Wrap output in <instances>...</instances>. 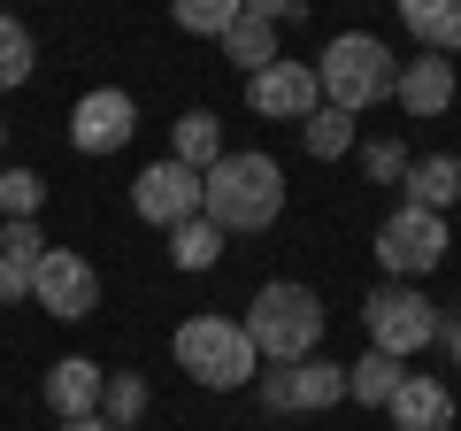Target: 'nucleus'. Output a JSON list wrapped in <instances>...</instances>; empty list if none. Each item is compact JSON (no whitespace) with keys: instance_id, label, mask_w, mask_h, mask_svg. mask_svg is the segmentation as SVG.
Segmentation results:
<instances>
[{"instance_id":"nucleus-6","label":"nucleus","mask_w":461,"mask_h":431,"mask_svg":"<svg viewBox=\"0 0 461 431\" xmlns=\"http://www.w3.org/2000/svg\"><path fill=\"white\" fill-rule=\"evenodd\" d=\"M446 216H430V208H393L384 216V232H377V262H384V278H400V285H415L423 270H438L446 262Z\"/></svg>"},{"instance_id":"nucleus-22","label":"nucleus","mask_w":461,"mask_h":431,"mask_svg":"<svg viewBox=\"0 0 461 431\" xmlns=\"http://www.w3.org/2000/svg\"><path fill=\"white\" fill-rule=\"evenodd\" d=\"M100 416H108L115 431H139V416H147V378H139V370H108V385H100Z\"/></svg>"},{"instance_id":"nucleus-19","label":"nucleus","mask_w":461,"mask_h":431,"mask_svg":"<svg viewBox=\"0 0 461 431\" xmlns=\"http://www.w3.org/2000/svg\"><path fill=\"white\" fill-rule=\"evenodd\" d=\"M300 147H308L315 162H339V154H354V116L323 100L315 116H300Z\"/></svg>"},{"instance_id":"nucleus-26","label":"nucleus","mask_w":461,"mask_h":431,"mask_svg":"<svg viewBox=\"0 0 461 431\" xmlns=\"http://www.w3.org/2000/svg\"><path fill=\"white\" fill-rule=\"evenodd\" d=\"M39 200H47V178L39 170H0V216L16 224V216H39Z\"/></svg>"},{"instance_id":"nucleus-14","label":"nucleus","mask_w":461,"mask_h":431,"mask_svg":"<svg viewBox=\"0 0 461 431\" xmlns=\"http://www.w3.org/2000/svg\"><path fill=\"white\" fill-rule=\"evenodd\" d=\"M393 100L408 108V116H438V108H454V62H446V54H415V62H400Z\"/></svg>"},{"instance_id":"nucleus-5","label":"nucleus","mask_w":461,"mask_h":431,"mask_svg":"<svg viewBox=\"0 0 461 431\" xmlns=\"http://www.w3.org/2000/svg\"><path fill=\"white\" fill-rule=\"evenodd\" d=\"M362 324H369V347L377 354H423L430 339L446 332V316H438V300L430 293H415V285H400V278H384L377 293L362 300Z\"/></svg>"},{"instance_id":"nucleus-2","label":"nucleus","mask_w":461,"mask_h":431,"mask_svg":"<svg viewBox=\"0 0 461 431\" xmlns=\"http://www.w3.org/2000/svg\"><path fill=\"white\" fill-rule=\"evenodd\" d=\"M169 354H177V370L193 385H208V393H239V385H254V370H262L247 324H230V316H193V324H177Z\"/></svg>"},{"instance_id":"nucleus-23","label":"nucleus","mask_w":461,"mask_h":431,"mask_svg":"<svg viewBox=\"0 0 461 431\" xmlns=\"http://www.w3.org/2000/svg\"><path fill=\"white\" fill-rule=\"evenodd\" d=\"M223 54H230V62H239V69L254 78L262 62H277V23H262V16H239V23L223 32Z\"/></svg>"},{"instance_id":"nucleus-10","label":"nucleus","mask_w":461,"mask_h":431,"mask_svg":"<svg viewBox=\"0 0 461 431\" xmlns=\"http://www.w3.org/2000/svg\"><path fill=\"white\" fill-rule=\"evenodd\" d=\"M247 108L254 116H269V124H300V116H315L323 108V85H315V62H262L247 78Z\"/></svg>"},{"instance_id":"nucleus-28","label":"nucleus","mask_w":461,"mask_h":431,"mask_svg":"<svg viewBox=\"0 0 461 431\" xmlns=\"http://www.w3.org/2000/svg\"><path fill=\"white\" fill-rule=\"evenodd\" d=\"M247 16H262V23H293L300 16V0H239Z\"/></svg>"},{"instance_id":"nucleus-12","label":"nucleus","mask_w":461,"mask_h":431,"mask_svg":"<svg viewBox=\"0 0 461 431\" xmlns=\"http://www.w3.org/2000/svg\"><path fill=\"white\" fill-rule=\"evenodd\" d=\"M384 416H393V431H454V393H446V378L408 370L400 393L384 400Z\"/></svg>"},{"instance_id":"nucleus-4","label":"nucleus","mask_w":461,"mask_h":431,"mask_svg":"<svg viewBox=\"0 0 461 431\" xmlns=\"http://www.w3.org/2000/svg\"><path fill=\"white\" fill-rule=\"evenodd\" d=\"M393 78H400V62L384 54V39H369V32H339V39L323 47V62H315L323 100H330V108H346V116L377 108V100L393 93Z\"/></svg>"},{"instance_id":"nucleus-11","label":"nucleus","mask_w":461,"mask_h":431,"mask_svg":"<svg viewBox=\"0 0 461 431\" xmlns=\"http://www.w3.org/2000/svg\"><path fill=\"white\" fill-rule=\"evenodd\" d=\"M131 208H139V224H162V232H177L185 216H200V170H185V162H154V170H139Z\"/></svg>"},{"instance_id":"nucleus-21","label":"nucleus","mask_w":461,"mask_h":431,"mask_svg":"<svg viewBox=\"0 0 461 431\" xmlns=\"http://www.w3.org/2000/svg\"><path fill=\"white\" fill-rule=\"evenodd\" d=\"M215 154H223V124H215L208 108H185V116H177V154H169V162H185V170H208Z\"/></svg>"},{"instance_id":"nucleus-17","label":"nucleus","mask_w":461,"mask_h":431,"mask_svg":"<svg viewBox=\"0 0 461 431\" xmlns=\"http://www.w3.org/2000/svg\"><path fill=\"white\" fill-rule=\"evenodd\" d=\"M400 23L423 54H461V0H400Z\"/></svg>"},{"instance_id":"nucleus-29","label":"nucleus","mask_w":461,"mask_h":431,"mask_svg":"<svg viewBox=\"0 0 461 431\" xmlns=\"http://www.w3.org/2000/svg\"><path fill=\"white\" fill-rule=\"evenodd\" d=\"M62 431H115L108 416H77V424H62Z\"/></svg>"},{"instance_id":"nucleus-27","label":"nucleus","mask_w":461,"mask_h":431,"mask_svg":"<svg viewBox=\"0 0 461 431\" xmlns=\"http://www.w3.org/2000/svg\"><path fill=\"white\" fill-rule=\"evenodd\" d=\"M408 162H415V154L400 147V139H369V147H362V170H369V185H400V178H408Z\"/></svg>"},{"instance_id":"nucleus-20","label":"nucleus","mask_w":461,"mask_h":431,"mask_svg":"<svg viewBox=\"0 0 461 431\" xmlns=\"http://www.w3.org/2000/svg\"><path fill=\"white\" fill-rule=\"evenodd\" d=\"M169 262L177 270H215L223 262V232H215L208 216H185L177 232H169Z\"/></svg>"},{"instance_id":"nucleus-1","label":"nucleus","mask_w":461,"mask_h":431,"mask_svg":"<svg viewBox=\"0 0 461 431\" xmlns=\"http://www.w3.org/2000/svg\"><path fill=\"white\" fill-rule=\"evenodd\" d=\"M200 216L215 232H269L285 216V170L269 154H215L200 170Z\"/></svg>"},{"instance_id":"nucleus-7","label":"nucleus","mask_w":461,"mask_h":431,"mask_svg":"<svg viewBox=\"0 0 461 431\" xmlns=\"http://www.w3.org/2000/svg\"><path fill=\"white\" fill-rule=\"evenodd\" d=\"M346 400V362H323V354H300V362L262 370V408L269 416H315Z\"/></svg>"},{"instance_id":"nucleus-15","label":"nucleus","mask_w":461,"mask_h":431,"mask_svg":"<svg viewBox=\"0 0 461 431\" xmlns=\"http://www.w3.org/2000/svg\"><path fill=\"white\" fill-rule=\"evenodd\" d=\"M47 262V232H39V216H16L8 232H0V300H23Z\"/></svg>"},{"instance_id":"nucleus-18","label":"nucleus","mask_w":461,"mask_h":431,"mask_svg":"<svg viewBox=\"0 0 461 431\" xmlns=\"http://www.w3.org/2000/svg\"><path fill=\"white\" fill-rule=\"evenodd\" d=\"M400 378H408V362H400V354H377V347H369L362 362H346V400H362V408H384V400L400 393Z\"/></svg>"},{"instance_id":"nucleus-13","label":"nucleus","mask_w":461,"mask_h":431,"mask_svg":"<svg viewBox=\"0 0 461 431\" xmlns=\"http://www.w3.org/2000/svg\"><path fill=\"white\" fill-rule=\"evenodd\" d=\"M100 385H108V370L85 362V354H62V362H47V408L62 416V424H77V416H100Z\"/></svg>"},{"instance_id":"nucleus-9","label":"nucleus","mask_w":461,"mask_h":431,"mask_svg":"<svg viewBox=\"0 0 461 431\" xmlns=\"http://www.w3.org/2000/svg\"><path fill=\"white\" fill-rule=\"evenodd\" d=\"M32 300L47 316H62V324H85V316L100 308V270L85 262L77 247H47V262H39V278H32Z\"/></svg>"},{"instance_id":"nucleus-25","label":"nucleus","mask_w":461,"mask_h":431,"mask_svg":"<svg viewBox=\"0 0 461 431\" xmlns=\"http://www.w3.org/2000/svg\"><path fill=\"white\" fill-rule=\"evenodd\" d=\"M39 69V47H32V32H23L16 16H8V8H0V93H8V85H23Z\"/></svg>"},{"instance_id":"nucleus-30","label":"nucleus","mask_w":461,"mask_h":431,"mask_svg":"<svg viewBox=\"0 0 461 431\" xmlns=\"http://www.w3.org/2000/svg\"><path fill=\"white\" fill-rule=\"evenodd\" d=\"M446 347H454V370H461V316H454V324H446Z\"/></svg>"},{"instance_id":"nucleus-8","label":"nucleus","mask_w":461,"mask_h":431,"mask_svg":"<svg viewBox=\"0 0 461 431\" xmlns=\"http://www.w3.org/2000/svg\"><path fill=\"white\" fill-rule=\"evenodd\" d=\"M139 132V100L123 85H93V93L69 108V147L77 154H123Z\"/></svg>"},{"instance_id":"nucleus-24","label":"nucleus","mask_w":461,"mask_h":431,"mask_svg":"<svg viewBox=\"0 0 461 431\" xmlns=\"http://www.w3.org/2000/svg\"><path fill=\"white\" fill-rule=\"evenodd\" d=\"M169 16H177V32H193V39H223L247 8H239V0H169Z\"/></svg>"},{"instance_id":"nucleus-3","label":"nucleus","mask_w":461,"mask_h":431,"mask_svg":"<svg viewBox=\"0 0 461 431\" xmlns=\"http://www.w3.org/2000/svg\"><path fill=\"white\" fill-rule=\"evenodd\" d=\"M247 339H254L262 362H300V354L323 347V300L293 278H269L247 308Z\"/></svg>"},{"instance_id":"nucleus-16","label":"nucleus","mask_w":461,"mask_h":431,"mask_svg":"<svg viewBox=\"0 0 461 431\" xmlns=\"http://www.w3.org/2000/svg\"><path fill=\"white\" fill-rule=\"evenodd\" d=\"M400 185H408V208H430V216H446V208L461 200V162H454V154H415Z\"/></svg>"}]
</instances>
